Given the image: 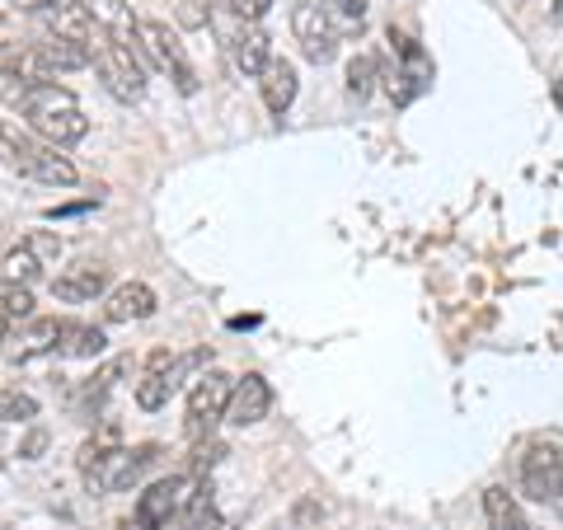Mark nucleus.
Masks as SVG:
<instances>
[{"mask_svg":"<svg viewBox=\"0 0 563 530\" xmlns=\"http://www.w3.org/2000/svg\"><path fill=\"white\" fill-rule=\"evenodd\" d=\"M95 70L103 80V90H109L118 103H141L146 99V70H141L136 52L122 47V43H95Z\"/></svg>","mask_w":563,"mask_h":530,"instance_id":"nucleus-6","label":"nucleus"},{"mask_svg":"<svg viewBox=\"0 0 563 530\" xmlns=\"http://www.w3.org/2000/svg\"><path fill=\"white\" fill-rule=\"evenodd\" d=\"M29 85L14 66V43H0V103H24Z\"/></svg>","mask_w":563,"mask_h":530,"instance_id":"nucleus-26","label":"nucleus"},{"mask_svg":"<svg viewBox=\"0 0 563 530\" xmlns=\"http://www.w3.org/2000/svg\"><path fill=\"white\" fill-rule=\"evenodd\" d=\"M169 530H221V517H217V507H211L207 493H198V503H192L184 517H174Z\"/></svg>","mask_w":563,"mask_h":530,"instance_id":"nucleus-29","label":"nucleus"},{"mask_svg":"<svg viewBox=\"0 0 563 530\" xmlns=\"http://www.w3.org/2000/svg\"><path fill=\"white\" fill-rule=\"evenodd\" d=\"M155 314V291L146 281H122L103 300V320L109 324H132V320H151Z\"/></svg>","mask_w":563,"mask_h":530,"instance_id":"nucleus-17","label":"nucleus"},{"mask_svg":"<svg viewBox=\"0 0 563 530\" xmlns=\"http://www.w3.org/2000/svg\"><path fill=\"white\" fill-rule=\"evenodd\" d=\"M14 10H24V14H47L52 5H62V0H10Z\"/></svg>","mask_w":563,"mask_h":530,"instance_id":"nucleus-35","label":"nucleus"},{"mask_svg":"<svg viewBox=\"0 0 563 530\" xmlns=\"http://www.w3.org/2000/svg\"><path fill=\"white\" fill-rule=\"evenodd\" d=\"M38 20H43V29L52 33V38L95 47L99 24H95V14H90V5H85V0H62V5H52L47 14H38Z\"/></svg>","mask_w":563,"mask_h":530,"instance_id":"nucleus-14","label":"nucleus"},{"mask_svg":"<svg viewBox=\"0 0 563 530\" xmlns=\"http://www.w3.org/2000/svg\"><path fill=\"white\" fill-rule=\"evenodd\" d=\"M484 511H488V526L493 530H531V521L521 517V507H517V498L507 488H484Z\"/></svg>","mask_w":563,"mask_h":530,"instance_id":"nucleus-22","label":"nucleus"},{"mask_svg":"<svg viewBox=\"0 0 563 530\" xmlns=\"http://www.w3.org/2000/svg\"><path fill=\"white\" fill-rule=\"evenodd\" d=\"M103 287H109V268H103L99 258H80L52 277V296L66 300V306H85V300H95Z\"/></svg>","mask_w":563,"mask_h":530,"instance_id":"nucleus-12","label":"nucleus"},{"mask_svg":"<svg viewBox=\"0 0 563 530\" xmlns=\"http://www.w3.org/2000/svg\"><path fill=\"white\" fill-rule=\"evenodd\" d=\"M20 113H24L33 136H43V141H52V146H62V151L90 136V118H85L80 99L70 95L66 85H29Z\"/></svg>","mask_w":563,"mask_h":530,"instance_id":"nucleus-1","label":"nucleus"},{"mask_svg":"<svg viewBox=\"0 0 563 530\" xmlns=\"http://www.w3.org/2000/svg\"><path fill=\"white\" fill-rule=\"evenodd\" d=\"M0 155L14 174H24L33 184H47V188H70L80 179L76 165L62 155V146L33 136L29 128H14V122H0Z\"/></svg>","mask_w":563,"mask_h":530,"instance_id":"nucleus-2","label":"nucleus"},{"mask_svg":"<svg viewBox=\"0 0 563 530\" xmlns=\"http://www.w3.org/2000/svg\"><path fill=\"white\" fill-rule=\"evenodd\" d=\"M273 409V385L258 376V371H250V376L235 380V395H231V409H225V422L231 428H254V422H263Z\"/></svg>","mask_w":563,"mask_h":530,"instance_id":"nucleus-13","label":"nucleus"},{"mask_svg":"<svg viewBox=\"0 0 563 530\" xmlns=\"http://www.w3.org/2000/svg\"><path fill=\"white\" fill-rule=\"evenodd\" d=\"M225 47H231V62H235L240 76H263L273 62V43H268V33H263V24L235 20L225 29Z\"/></svg>","mask_w":563,"mask_h":530,"instance_id":"nucleus-11","label":"nucleus"},{"mask_svg":"<svg viewBox=\"0 0 563 530\" xmlns=\"http://www.w3.org/2000/svg\"><path fill=\"white\" fill-rule=\"evenodd\" d=\"M554 103H559V109H563V80H554Z\"/></svg>","mask_w":563,"mask_h":530,"instance_id":"nucleus-37","label":"nucleus"},{"mask_svg":"<svg viewBox=\"0 0 563 530\" xmlns=\"http://www.w3.org/2000/svg\"><path fill=\"white\" fill-rule=\"evenodd\" d=\"M296 85H301V80H296V66H291L287 57H273V62H268V70H263V76H258L263 103H268V109H273L277 118L287 113L291 103H296Z\"/></svg>","mask_w":563,"mask_h":530,"instance_id":"nucleus-18","label":"nucleus"},{"mask_svg":"<svg viewBox=\"0 0 563 530\" xmlns=\"http://www.w3.org/2000/svg\"><path fill=\"white\" fill-rule=\"evenodd\" d=\"M62 324H66V320H38L20 343L10 347V357H14V362H33V357H47V352H57V343H62Z\"/></svg>","mask_w":563,"mask_h":530,"instance_id":"nucleus-21","label":"nucleus"},{"mask_svg":"<svg viewBox=\"0 0 563 530\" xmlns=\"http://www.w3.org/2000/svg\"><path fill=\"white\" fill-rule=\"evenodd\" d=\"M43 451H47V432H43V428H33V432L20 441V455H24V461H38Z\"/></svg>","mask_w":563,"mask_h":530,"instance_id":"nucleus-34","label":"nucleus"},{"mask_svg":"<svg viewBox=\"0 0 563 530\" xmlns=\"http://www.w3.org/2000/svg\"><path fill=\"white\" fill-rule=\"evenodd\" d=\"M376 76H380V62H376V52H357V57L347 62V95L362 103L366 95H372Z\"/></svg>","mask_w":563,"mask_h":530,"instance_id":"nucleus-25","label":"nucleus"},{"mask_svg":"<svg viewBox=\"0 0 563 530\" xmlns=\"http://www.w3.org/2000/svg\"><path fill=\"white\" fill-rule=\"evenodd\" d=\"M118 446H122V428H118V418L99 422V432H95V437L80 446V470H90L95 461H103V455L118 451Z\"/></svg>","mask_w":563,"mask_h":530,"instance_id":"nucleus-27","label":"nucleus"},{"mask_svg":"<svg viewBox=\"0 0 563 530\" xmlns=\"http://www.w3.org/2000/svg\"><path fill=\"white\" fill-rule=\"evenodd\" d=\"M10 329H14V324L5 320V314H0V347H5V343H10Z\"/></svg>","mask_w":563,"mask_h":530,"instance_id":"nucleus-36","label":"nucleus"},{"mask_svg":"<svg viewBox=\"0 0 563 530\" xmlns=\"http://www.w3.org/2000/svg\"><path fill=\"white\" fill-rule=\"evenodd\" d=\"M324 10L333 14V24H339V33H357V29H362V20H366V5H362V0H329Z\"/></svg>","mask_w":563,"mask_h":530,"instance_id":"nucleus-32","label":"nucleus"},{"mask_svg":"<svg viewBox=\"0 0 563 530\" xmlns=\"http://www.w3.org/2000/svg\"><path fill=\"white\" fill-rule=\"evenodd\" d=\"M33 418H38V399L20 390V385H5L0 390V422H33Z\"/></svg>","mask_w":563,"mask_h":530,"instance_id":"nucleus-28","label":"nucleus"},{"mask_svg":"<svg viewBox=\"0 0 563 530\" xmlns=\"http://www.w3.org/2000/svg\"><path fill=\"white\" fill-rule=\"evenodd\" d=\"M169 366H174V352H169V347L151 352V362H146V376L136 380V409L155 413V409H165V404H169L174 395H179V385H174Z\"/></svg>","mask_w":563,"mask_h":530,"instance_id":"nucleus-15","label":"nucleus"},{"mask_svg":"<svg viewBox=\"0 0 563 530\" xmlns=\"http://www.w3.org/2000/svg\"><path fill=\"white\" fill-rule=\"evenodd\" d=\"M231 395H235V376H225V371H202L198 385H192V395H188V418H184V428H188L192 441L211 437V428L225 422Z\"/></svg>","mask_w":563,"mask_h":530,"instance_id":"nucleus-5","label":"nucleus"},{"mask_svg":"<svg viewBox=\"0 0 563 530\" xmlns=\"http://www.w3.org/2000/svg\"><path fill=\"white\" fill-rule=\"evenodd\" d=\"M198 493H202L198 474H169V479H155L136 498V530H161V526H169L174 517H184V511L198 503Z\"/></svg>","mask_w":563,"mask_h":530,"instance_id":"nucleus-3","label":"nucleus"},{"mask_svg":"<svg viewBox=\"0 0 563 530\" xmlns=\"http://www.w3.org/2000/svg\"><path fill=\"white\" fill-rule=\"evenodd\" d=\"M291 33L296 43H301V57L324 66L333 62V52H339V24H333V14L324 5H314V0H301V5H291Z\"/></svg>","mask_w":563,"mask_h":530,"instance_id":"nucleus-7","label":"nucleus"},{"mask_svg":"<svg viewBox=\"0 0 563 530\" xmlns=\"http://www.w3.org/2000/svg\"><path fill=\"white\" fill-rule=\"evenodd\" d=\"M43 273L47 268L33 258L29 244H20V250H10L5 258H0V281H5V287H29V281H38Z\"/></svg>","mask_w":563,"mask_h":530,"instance_id":"nucleus-24","label":"nucleus"},{"mask_svg":"<svg viewBox=\"0 0 563 530\" xmlns=\"http://www.w3.org/2000/svg\"><path fill=\"white\" fill-rule=\"evenodd\" d=\"M109 347V333L99 324H80V320H66L62 324V343H57V357H99Z\"/></svg>","mask_w":563,"mask_h":530,"instance_id":"nucleus-19","label":"nucleus"},{"mask_svg":"<svg viewBox=\"0 0 563 530\" xmlns=\"http://www.w3.org/2000/svg\"><path fill=\"white\" fill-rule=\"evenodd\" d=\"M268 5L273 0H217V10L235 14V20H244V24H258L263 14H268Z\"/></svg>","mask_w":563,"mask_h":530,"instance_id":"nucleus-33","label":"nucleus"},{"mask_svg":"<svg viewBox=\"0 0 563 530\" xmlns=\"http://www.w3.org/2000/svg\"><path fill=\"white\" fill-rule=\"evenodd\" d=\"M151 465H155V446H118V451H109L103 461H95L90 470H85V479H90L95 493H122V488H132Z\"/></svg>","mask_w":563,"mask_h":530,"instance_id":"nucleus-8","label":"nucleus"},{"mask_svg":"<svg viewBox=\"0 0 563 530\" xmlns=\"http://www.w3.org/2000/svg\"><path fill=\"white\" fill-rule=\"evenodd\" d=\"M43 57L52 70H85L95 62V47H80V43H66V38H52V33H43Z\"/></svg>","mask_w":563,"mask_h":530,"instance_id":"nucleus-23","label":"nucleus"},{"mask_svg":"<svg viewBox=\"0 0 563 530\" xmlns=\"http://www.w3.org/2000/svg\"><path fill=\"white\" fill-rule=\"evenodd\" d=\"M141 52L151 57L155 70H165L179 95H198V70H192L179 33H174L165 20H141Z\"/></svg>","mask_w":563,"mask_h":530,"instance_id":"nucleus-4","label":"nucleus"},{"mask_svg":"<svg viewBox=\"0 0 563 530\" xmlns=\"http://www.w3.org/2000/svg\"><path fill=\"white\" fill-rule=\"evenodd\" d=\"M554 20H563V0H554Z\"/></svg>","mask_w":563,"mask_h":530,"instance_id":"nucleus-38","label":"nucleus"},{"mask_svg":"<svg viewBox=\"0 0 563 530\" xmlns=\"http://www.w3.org/2000/svg\"><path fill=\"white\" fill-rule=\"evenodd\" d=\"M0 314H5L10 324L29 320V314H33V296H29V287H0Z\"/></svg>","mask_w":563,"mask_h":530,"instance_id":"nucleus-31","label":"nucleus"},{"mask_svg":"<svg viewBox=\"0 0 563 530\" xmlns=\"http://www.w3.org/2000/svg\"><path fill=\"white\" fill-rule=\"evenodd\" d=\"M390 43H395V52L404 57L399 76L390 80V99H395V103H413V99L432 85V57H428V52H422L413 38H404V33H395V29H390Z\"/></svg>","mask_w":563,"mask_h":530,"instance_id":"nucleus-10","label":"nucleus"},{"mask_svg":"<svg viewBox=\"0 0 563 530\" xmlns=\"http://www.w3.org/2000/svg\"><path fill=\"white\" fill-rule=\"evenodd\" d=\"M128 371H132V357H113L109 366H103V371H95V376H90V380H85V385H80V395H76V404H80V409H85V413H95V409H99V404H103V399H109V395H113V385H118L122 376H128Z\"/></svg>","mask_w":563,"mask_h":530,"instance_id":"nucleus-20","label":"nucleus"},{"mask_svg":"<svg viewBox=\"0 0 563 530\" xmlns=\"http://www.w3.org/2000/svg\"><path fill=\"white\" fill-rule=\"evenodd\" d=\"M521 484L536 503H550L563 511V455H559V446L536 441V446L521 455Z\"/></svg>","mask_w":563,"mask_h":530,"instance_id":"nucleus-9","label":"nucleus"},{"mask_svg":"<svg viewBox=\"0 0 563 530\" xmlns=\"http://www.w3.org/2000/svg\"><path fill=\"white\" fill-rule=\"evenodd\" d=\"M24 244L33 250V258H38L43 268H57V263H62V240H57V231H29Z\"/></svg>","mask_w":563,"mask_h":530,"instance_id":"nucleus-30","label":"nucleus"},{"mask_svg":"<svg viewBox=\"0 0 563 530\" xmlns=\"http://www.w3.org/2000/svg\"><path fill=\"white\" fill-rule=\"evenodd\" d=\"M95 14V24L109 33V43H122V47H132L141 52V20L132 14L128 0H85Z\"/></svg>","mask_w":563,"mask_h":530,"instance_id":"nucleus-16","label":"nucleus"}]
</instances>
